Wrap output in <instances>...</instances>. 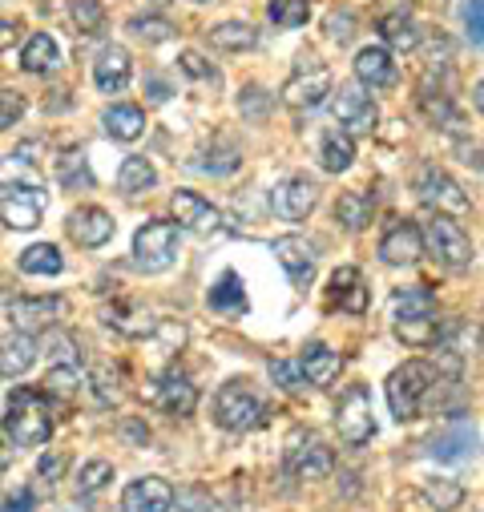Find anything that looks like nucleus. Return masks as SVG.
Here are the masks:
<instances>
[{
    "label": "nucleus",
    "instance_id": "nucleus-55",
    "mask_svg": "<svg viewBox=\"0 0 484 512\" xmlns=\"http://www.w3.org/2000/svg\"><path fill=\"white\" fill-rule=\"evenodd\" d=\"M33 508H37L33 488H17V492L9 496V504H5V512H33Z\"/></svg>",
    "mask_w": 484,
    "mask_h": 512
},
{
    "label": "nucleus",
    "instance_id": "nucleus-25",
    "mask_svg": "<svg viewBox=\"0 0 484 512\" xmlns=\"http://www.w3.org/2000/svg\"><path fill=\"white\" fill-rule=\"evenodd\" d=\"M331 299H335L343 311H351V315L368 311V287H363V279H359L355 267H339V271L331 275Z\"/></svg>",
    "mask_w": 484,
    "mask_h": 512
},
{
    "label": "nucleus",
    "instance_id": "nucleus-58",
    "mask_svg": "<svg viewBox=\"0 0 484 512\" xmlns=\"http://www.w3.org/2000/svg\"><path fill=\"white\" fill-rule=\"evenodd\" d=\"M146 89H150V101H166V97H170L166 81H158V77H150V85H146Z\"/></svg>",
    "mask_w": 484,
    "mask_h": 512
},
{
    "label": "nucleus",
    "instance_id": "nucleus-19",
    "mask_svg": "<svg viewBox=\"0 0 484 512\" xmlns=\"http://www.w3.org/2000/svg\"><path fill=\"white\" fill-rule=\"evenodd\" d=\"M130 73H134V61L121 45H105L93 61V81L101 93H121L130 85Z\"/></svg>",
    "mask_w": 484,
    "mask_h": 512
},
{
    "label": "nucleus",
    "instance_id": "nucleus-15",
    "mask_svg": "<svg viewBox=\"0 0 484 512\" xmlns=\"http://www.w3.org/2000/svg\"><path fill=\"white\" fill-rule=\"evenodd\" d=\"M146 396H150L166 416H190V412L198 408V388H194L186 375H178V371L154 379V388H150Z\"/></svg>",
    "mask_w": 484,
    "mask_h": 512
},
{
    "label": "nucleus",
    "instance_id": "nucleus-57",
    "mask_svg": "<svg viewBox=\"0 0 484 512\" xmlns=\"http://www.w3.org/2000/svg\"><path fill=\"white\" fill-rule=\"evenodd\" d=\"M17 45V25L0 17V49H13Z\"/></svg>",
    "mask_w": 484,
    "mask_h": 512
},
{
    "label": "nucleus",
    "instance_id": "nucleus-13",
    "mask_svg": "<svg viewBox=\"0 0 484 512\" xmlns=\"http://www.w3.org/2000/svg\"><path fill=\"white\" fill-rule=\"evenodd\" d=\"M61 315H65V299L61 295H37V299H13L9 303V319L17 323V331H49V327H57L61 323Z\"/></svg>",
    "mask_w": 484,
    "mask_h": 512
},
{
    "label": "nucleus",
    "instance_id": "nucleus-47",
    "mask_svg": "<svg viewBox=\"0 0 484 512\" xmlns=\"http://www.w3.org/2000/svg\"><path fill=\"white\" fill-rule=\"evenodd\" d=\"M271 379L279 383L283 392H291V396L303 392V383H307L303 371H299V363H291V359H271Z\"/></svg>",
    "mask_w": 484,
    "mask_h": 512
},
{
    "label": "nucleus",
    "instance_id": "nucleus-3",
    "mask_svg": "<svg viewBox=\"0 0 484 512\" xmlns=\"http://www.w3.org/2000/svg\"><path fill=\"white\" fill-rule=\"evenodd\" d=\"M178 222H166V218H154L146 222L138 234H134V267L146 271V275H158L166 267H174L178 259Z\"/></svg>",
    "mask_w": 484,
    "mask_h": 512
},
{
    "label": "nucleus",
    "instance_id": "nucleus-48",
    "mask_svg": "<svg viewBox=\"0 0 484 512\" xmlns=\"http://www.w3.org/2000/svg\"><path fill=\"white\" fill-rule=\"evenodd\" d=\"M428 500H432L436 512H448V508H456L464 500V488L452 484V480H436V484H428Z\"/></svg>",
    "mask_w": 484,
    "mask_h": 512
},
{
    "label": "nucleus",
    "instance_id": "nucleus-30",
    "mask_svg": "<svg viewBox=\"0 0 484 512\" xmlns=\"http://www.w3.org/2000/svg\"><path fill=\"white\" fill-rule=\"evenodd\" d=\"M57 61H61V49H57V41H53L49 33L29 37V45H25V53H21V69H25V73H53Z\"/></svg>",
    "mask_w": 484,
    "mask_h": 512
},
{
    "label": "nucleus",
    "instance_id": "nucleus-7",
    "mask_svg": "<svg viewBox=\"0 0 484 512\" xmlns=\"http://www.w3.org/2000/svg\"><path fill=\"white\" fill-rule=\"evenodd\" d=\"M416 198H420L424 206H432L436 214H448V218H456V214L468 210V194L460 190V182L448 178V174L436 170V166H424V170L416 174Z\"/></svg>",
    "mask_w": 484,
    "mask_h": 512
},
{
    "label": "nucleus",
    "instance_id": "nucleus-28",
    "mask_svg": "<svg viewBox=\"0 0 484 512\" xmlns=\"http://www.w3.org/2000/svg\"><path fill=\"white\" fill-rule=\"evenodd\" d=\"M105 323L113 327V331H121V335H130V339H142V335H154V315L150 311H142V307H134V303H117V307H109L105 311Z\"/></svg>",
    "mask_w": 484,
    "mask_h": 512
},
{
    "label": "nucleus",
    "instance_id": "nucleus-23",
    "mask_svg": "<svg viewBox=\"0 0 484 512\" xmlns=\"http://www.w3.org/2000/svg\"><path fill=\"white\" fill-rule=\"evenodd\" d=\"M355 77H359V85L392 89L396 85V61H392V53L380 49V45H368V49L355 57Z\"/></svg>",
    "mask_w": 484,
    "mask_h": 512
},
{
    "label": "nucleus",
    "instance_id": "nucleus-4",
    "mask_svg": "<svg viewBox=\"0 0 484 512\" xmlns=\"http://www.w3.org/2000/svg\"><path fill=\"white\" fill-rule=\"evenodd\" d=\"M424 246H428L432 259L444 263L448 271H464V267L472 263V242H468V234L460 230V222L448 218V214H436V218L424 226Z\"/></svg>",
    "mask_w": 484,
    "mask_h": 512
},
{
    "label": "nucleus",
    "instance_id": "nucleus-6",
    "mask_svg": "<svg viewBox=\"0 0 484 512\" xmlns=\"http://www.w3.org/2000/svg\"><path fill=\"white\" fill-rule=\"evenodd\" d=\"M335 428L343 436V444L359 448V444H368L376 436V416H372V396L363 383H355V388L343 392L339 408H335Z\"/></svg>",
    "mask_w": 484,
    "mask_h": 512
},
{
    "label": "nucleus",
    "instance_id": "nucleus-60",
    "mask_svg": "<svg viewBox=\"0 0 484 512\" xmlns=\"http://www.w3.org/2000/svg\"><path fill=\"white\" fill-rule=\"evenodd\" d=\"M158 5H166V0H158Z\"/></svg>",
    "mask_w": 484,
    "mask_h": 512
},
{
    "label": "nucleus",
    "instance_id": "nucleus-8",
    "mask_svg": "<svg viewBox=\"0 0 484 512\" xmlns=\"http://www.w3.org/2000/svg\"><path fill=\"white\" fill-rule=\"evenodd\" d=\"M335 121L347 138H359V134H372L376 121H380V109L376 101L363 93V85H339L335 93Z\"/></svg>",
    "mask_w": 484,
    "mask_h": 512
},
{
    "label": "nucleus",
    "instance_id": "nucleus-53",
    "mask_svg": "<svg viewBox=\"0 0 484 512\" xmlns=\"http://www.w3.org/2000/svg\"><path fill=\"white\" fill-rule=\"evenodd\" d=\"M355 25V17L351 13H331V21H327V33H331V41H339V45H347L351 41V29Z\"/></svg>",
    "mask_w": 484,
    "mask_h": 512
},
{
    "label": "nucleus",
    "instance_id": "nucleus-38",
    "mask_svg": "<svg viewBox=\"0 0 484 512\" xmlns=\"http://www.w3.org/2000/svg\"><path fill=\"white\" fill-rule=\"evenodd\" d=\"M57 182L69 186V190H89L93 186V174H89V162L81 150H65L57 158Z\"/></svg>",
    "mask_w": 484,
    "mask_h": 512
},
{
    "label": "nucleus",
    "instance_id": "nucleus-20",
    "mask_svg": "<svg viewBox=\"0 0 484 512\" xmlns=\"http://www.w3.org/2000/svg\"><path fill=\"white\" fill-rule=\"evenodd\" d=\"M380 254H384V263H392V267H412L420 254H424V234H420L412 222H396V226L384 234Z\"/></svg>",
    "mask_w": 484,
    "mask_h": 512
},
{
    "label": "nucleus",
    "instance_id": "nucleus-44",
    "mask_svg": "<svg viewBox=\"0 0 484 512\" xmlns=\"http://www.w3.org/2000/svg\"><path fill=\"white\" fill-rule=\"evenodd\" d=\"M408 315H436V295L428 287H408L396 295V319H408Z\"/></svg>",
    "mask_w": 484,
    "mask_h": 512
},
{
    "label": "nucleus",
    "instance_id": "nucleus-27",
    "mask_svg": "<svg viewBox=\"0 0 484 512\" xmlns=\"http://www.w3.org/2000/svg\"><path fill=\"white\" fill-rule=\"evenodd\" d=\"M101 125L113 142H134L146 134V113L138 105H113V109H105Z\"/></svg>",
    "mask_w": 484,
    "mask_h": 512
},
{
    "label": "nucleus",
    "instance_id": "nucleus-49",
    "mask_svg": "<svg viewBox=\"0 0 484 512\" xmlns=\"http://www.w3.org/2000/svg\"><path fill=\"white\" fill-rule=\"evenodd\" d=\"M238 109H242V117H263L271 109V93L263 85H247L238 97Z\"/></svg>",
    "mask_w": 484,
    "mask_h": 512
},
{
    "label": "nucleus",
    "instance_id": "nucleus-11",
    "mask_svg": "<svg viewBox=\"0 0 484 512\" xmlns=\"http://www.w3.org/2000/svg\"><path fill=\"white\" fill-rule=\"evenodd\" d=\"M480 448V436H476V424L472 420H448L432 440H428V456L444 460V464H460V460H472Z\"/></svg>",
    "mask_w": 484,
    "mask_h": 512
},
{
    "label": "nucleus",
    "instance_id": "nucleus-9",
    "mask_svg": "<svg viewBox=\"0 0 484 512\" xmlns=\"http://www.w3.org/2000/svg\"><path fill=\"white\" fill-rule=\"evenodd\" d=\"M327 93H331V73H327L323 65H315L311 57H303V65L295 69V77L283 85V101H287L295 113L319 109Z\"/></svg>",
    "mask_w": 484,
    "mask_h": 512
},
{
    "label": "nucleus",
    "instance_id": "nucleus-10",
    "mask_svg": "<svg viewBox=\"0 0 484 512\" xmlns=\"http://www.w3.org/2000/svg\"><path fill=\"white\" fill-rule=\"evenodd\" d=\"M45 214V194L41 186H0V218L13 230H33L41 226Z\"/></svg>",
    "mask_w": 484,
    "mask_h": 512
},
{
    "label": "nucleus",
    "instance_id": "nucleus-16",
    "mask_svg": "<svg viewBox=\"0 0 484 512\" xmlns=\"http://www.w3.org/2000/svg\"><path fill=\"white\" fill-rule=\"evenodd\" d=\"M275 259L283 263V271L291 275V283H295L299 291L311 287V279H315V246H311L307 238H299V234L279 238V242H275Z\"/></svg>",
    "mask_w": 484,
    "mask_h": 512
},
{
    "label": "nucleus",
    "instance_id": "nucleus-14",
    "mask_svg": "<svg viewBox=\"0 0 484 512\" xmlns=\"http://www.w3.org/2000/svg\"><path fill=\"white\" fill-rule=\"evenodd\" d=\"M174 222H178V230H190V234H214L218 226H222V214L202 198V194H194V190H178L174 194Z\"/></svg>",
    "mask_w": 484,
    "mask_h": 512
},
{
    "label": "nucleus",
    "instance_id": "nucleus-42",
    "mask_svg": "<svg viewBox=\"0 0 484 512\" xmlns=\"http://www.w3.org/2000/svg\"><path fill=\"white\" fill-rule=\"evenodd\" d=\"M69 17H73L81 37H97L105 29V9L97 0H69Z\"/></svg>",
    "mask_w": 484,
    "mask_h": 512
},
{
    "label": "nucleus",
    "instance_id": "nucleus-33",
    "mask_svg": "<svg viewBox=\"0 0 484 512\" xmlns=\"http://www.w3.org/2000/svg\"><path fill=\"white\" fill-rule=\"evenodd\" d=\"M396 335L408 343V347H432L440 339V319L436 315H408V319H396Z\"/></svg>",
    "mask_w": 484,
    "mask_h": 512
},
{
    "label": "nucleus",
    "instance_id": "nucleus-29",
    "mask_svg": "<svg viewBox=\"0 0 484 512\" xmlns=\"http://www.w3.org/2000/svg\"><path fill=\"white\" fill-rule=\"evenodd\" d=\"M372 206H376V198L368 190H347L335 202V222H343V230H363L372 222Z\"/></svg>",
    "mask_w": 484,
    "mask_h": 512
},
{
    "label": "nucleus",
    "instance_id": "nucleus-32",
    "mask_svg": "<svg viewBox=\"0 0 484 512\" xmlns=\"http://www.w3.org/2000/svg\"><path fill=\"white\" fill-rule=\"evenodd\" d=\"M154 182H158V170L146 158H126L117 170V190L121 194H146V190H154Z\"/></svg>",
    "mask_w": 484,
    "mask_h": 512
},
{
    "label": "nucleus",
    "instance_id": "nucleus-46",
    "mask_svg": "<svg viewBox=\"0 0 484 512\" xmlns=\"http://www.w3.org/2000/svg\"><path fill=\"white\" fill-rule=\"evenodd\" d=\"M130 33L142 37V41H170L174 37V25L166 17H134L130 21Z\"/></svg>",
    "mask_w": 484,
    "mask_h": 512
},
{
    "label": "nucleus",
    "instance_id": "nucleus-2",
    "mask_svg": "<svg viewBox=\"0 0 484 512\" xmlns=\"http://www.w3.org/2000/svg\"><path fill=\"white\" fill-rule=\"evenodd\" d=\"M436 375H440L436 363H424V359H412V363H404V367H396L388 375V408H392V416L400 424L420 412V404H424L428 388L436 383Z\"/></svg>",
    "mask_w": 484,
    "mask_h": 512
},
{
    "label": "nucleus",
    "instance_id": "nucleus-51",
    "mask_svg": "<svg viewBox=\"0 0 484 512\" xmlns=\"http://www.w3.org/2000/svg\"><path fill=\"white\" fill-rule=\"evenodd\" d=\"M464 29L472 45H484V0H464Z\"/></svg>",
    "mask_w": 484,
    "mask_h": 512
},
{
    "label": "nucleus",
    "instance_id": "nucleus-41",
    "mask_svg": "<svg viewBox=\"0 0 484 512\" xmlns=\"http://www.w3.org/2000/svg\"><path fill=\"white\" fill-rule=\"evenodd\" d=\"M238 162H242V150L234 142H214L210 150H202L198 170H206V174H230V170H238Z\"/></svg>",
    "mask_w": 484,
    "mask_h": 512
},
{
    "label": "nucleus",
    "instance_id": "nucleus-12",
    "mask_svg": "<svg viewBox=\"0 0 484 512\" xmlns=\"http://www.w3.org/2000/svg\"><path fill=\"white\" fill-rule=\"evenodd\" d=\"M315 202H319V186H315L307 174H295V178H287V182H279V186L271 190V210H275L279 218H287V222L307 218V214L315 210Z\"/></svg>",
    "mask_w": 484,
    "mask_h": 512
},
{
    "label": "nucleus",
    "instance_id": "nucleus-17",
    "mask_svg": "<svg viewBox=\"0 0 484 512\" xmlns=\"http://www.w3.org/2000/svg\"><path fill=\"white\" fill-rule=\"evenodd\" d=\"M174 500L178 496H174L170 480H162V476H142V480H134L126 492H121L126 512H170Z\"/></svg>",
    "mask_w": 484,
    "mask_h": 512
},
{
    "label": "nucleus",
    "instance_id": "nucleus-40",
    "mask_svg": "<svg viewBox=\"0 0 484 512\" xmlns=\"http://www.w3.org/2000/svg\"><path fill=\"white\" fill-rule=\"evenodd\" d=\"M81 383H85V375H81L77 363H57V367L45 375V392H49V396H61V400H73V396L81 392Z\"/></svg>",
    "mask_w": 484,
    "mask_h": 512
},
{
    "label": "nucleus",
    "instance_id": "nucleus-56",
    "mask_svg": "<svg viewBox=\"0 0 484 512\" xmlns=\"http://www.w3.org/2000/svg\"><path fill=\"white\" fill-rule=\"evenodd\" d=\"M37 472H41L45 480H57V476L65 472V456H41V464H37Z\"/></svg>",
    "mask_w": 484,
    "mask_h": 512
},
{
    "label": "nucleus",
    "instance_id": "nucleus-36",
    "mask_svg": "<svg viewBox=\"0 0 484 512\" xmlns=\"http://www.w3.org/2000/svg\"><path fill=\"white\" fill-rule=\"evenodd\" d=\"M61 267H65L61 250L49 246V242H37V246H29V250L21 254V271H25V275H61Z\"/></svg>",
    "mask_w": 484,
    "mask_h": 512
},
{
    "label": "nucleus",
    "instance_id": "nucleus-21",
    "mask_svg": "<svg viewBox=\"0 0 484 512\" xmlns=\"http://www.w3.org/2000/svg\"><path fill=\"white\" fill-rule=\"evenodd\" d=\"M69 234H73V242L97 250V246H105L113 238V218L101 206H81V210L69 214Z\"/></svg>",
    "mask_w": 484,
    "mask_h": 512
},
{
    "label": "nucleus",
    "instance_id": "nucleus-1",
    "mask_svg": "<svg viewBox=\"0 0 484 512\" xmlns=\"http://www.w3.org/2000/svg\"><path fill=\"white\" fill-rule=\"evenodd\" d=\"M5 436L17 448H41L53 436V416L41 392L33 388H17L9 396V416H5Z\"/></svg>",
    "mask_w": 484,
    "mask_h": 512
},
{
    "label": "nucleus",
    "instance_id": "nucleus-35",
    "mask_svg": "<svg viewBox=\"0 0 484 512\" xmlns=\"http://www.w3.org/2000/svg\"><path fill=\"white\" fill-rule=\"evenodd\" d=\"M380 37H384L396 53H412V49L420 45V33H416L412 17H404V13H388V17L380 21Z\"/></svg>",
    "mask_w": 484,
    "mask_h": 512
},
{
    "label": "nucleus",
    "instance_id": "nucleus-52",
    "mask_svg": "<svg viewBox=\"0 0 484 512\" xmlns=\"http://www.w3.org/2000/svg\"><path fill=\"white\" fill-rule=\"evenodd\" d=\"M178 65H182V73H190L194 81H206V85H218V69H214L210 61H202L198 53H182V57H178Z\"/></svg>",
    "mask_w": 484,
    "mask_h": 512
},
{
    "label": "nucleus",
    "instance_id": "nucleus-24",
    "mask_svg": "<svg viewBox=\"0 0 484 512\" xmlns=\"http://www.w3.org/2000/svg\"><path fill=\"white\" fill-rule=\"evenodd\" d=\"M339 367H343V359H339L327 343H307L303 355H299V371H303L307 383H315V388L331 383V379L339 375Z\"/></svg>",
    "mask_w": 484,
    "mask_h": 512
},
{
    "label": "nucleus",
    "instance_id": "nucleus-39",
    "mask_svg": "<svg viewBox=\"0 0 484 512\" xmlns=\"http://www.w3.org/2000/svg\"><path fill=\"white\" fill-rule=\"evenodd\" d=\"M13 182H17V186H41V174H37L29 150L9 154L5 162H0V186H13Z\"/></svg>",
    "mask_w": 484,
    "mask_h": 512
},
{
    "label": "nucleus",
    "instance_id": "nucleus-31",
    "mask_svg": "<svg viewBox=\"0 0 484 512\" xmlns=\"http://www.w3.org/2000/svg\"><path fill=\"white\" fill-rule=\"evenodd\" d=\"M210 307L222 315H242L247 311V291H242V279L234 271H226L218 279V287H210Z\"/></svg>",
    "mask_w": 484,
    "mask_h": 512
},
{
    "label": "nucleus",
    "instance_id": "nucleus-26",
    "mask_svg": "<svg viewBox=\"0 0 484 512\" xmlns=\"http://www.w3.org/2000/svg\"><path fill=\"white\" fill-rule=\"evenodd\" d=\"M420 109L428 113V121L436 125V130H444V134H452V138H460L468 125H464V113L448 101V93H432V89H424L420 93Z\"/></svg>",
    "mask_w": 484,
    "mask_h": 512
},
{
    "label": "nucleus",
    "instance_id": "nucleus-45",
    "mask_svg": "<svg viewBox=\"0 0 484 512\" xmlns=\"http://www.w3.org/2000/svg\"><path fill=\"white\" fill-rule=\"evenodd\" d=\"M109 480H113V464H109V460H93V464L81 468V476H77V492H81V496H93V492H101Z\"/></svg>",
    "mask_w": 484,
    "mask_h": 512
},
{
    "label": "nucleus",
    "instance_id": "nucleus-5",
    "mask_svg": "<svg viewBox=\"0 0 484 512\" xmlns=\"http://www.w3.org/2000/svg\"><path fill=\"white\" fill-rule=\"evenodd\" d=\"M214 420L226 428V432H251L267 420V408L259 404V396L242 383H226L214 400Z\"/></svg>",
    "mask_w": 484,
    "mask_h": 512
},
{
    "label": "nucleus",
    "instance_id": "nucleus-37",
    "mask_svg": "<svg viewBox=\"0 0 484 512\" xmlns=\"http://www.w3.org/2000/svg\"><path fill=\"white\" fill-rule=\"evenodd\" d=\"M319 158H323L327 174H343L351 166V158H355V146H351V138L343 130H331V134H323V154Z\"/></svg>",
    "mask_w": 484,
    "mask_h": 512
},
{
    "label": "nucleus",
    "instance_id": "nucleus-18",
    "mask_svg": "<svg viewBox=\"0 0 484 512\" xmlns=\"http://www.w3.org/2000/svg\"><path fill=\"white\" fill-rule=\"evenodd\" d=\"M287 468L295 480H323L331 472V452L315 436H295V444L287 448Z\"/></svg>",
    "mask_w": 484,
    "mask_h": 512
},
{
    "label": "nucleus",
    "instance_id": "nucleus-22",
    "mask_svg": "<svg viewBox=\"0 0 484 512\" xmlns=\"http://www.w3.org/2000/svg\"><path fill=\"white\" fill-rule=\"evenodd\" d=\"M33 363H37V343H33V335H25V331L0 335V375L17 379V375H25Z\"/></svg>",
    "mask_w": 484,
    "mask_h": 512
},
{
    "label": "nucleus",
    "instance_id": "nucleus-34",
    "mask_svg": "<svg viewBox=\"0 0 484 512\" xmlns=\"http://www.w3.org/2000/svg\"><path fill=\"white\" fill-rule=\"evenodd\" d=\"M259 41V33L247 25V21H226V25H214L210 29V45L214 49H226V53H242Z\"/></svg>",
    "mask_w": 484,
    "mask_h": 512
},
{
    "label": "nucleus",
    "instance_id": "nucleus-50",
    "mask_svg": "<svg viewBox=\"0 0 484 512\" xmlns=\"http://www.w3.org/2000/svg\"><path fill=\"white\" fill-rule=\"evenodd\" d=\"M21 117H25V97L13 89H0V130H13Z\"/></svg>",
    "mask_w": 484,
    "mask_h": 512
},
{
    "label": "nucleus",
    "instance_id": "nucleus-59",
    "mask_svg": "<svg viewBox=\"0 0 484 512\" xmlns=\"http://www.w3.org/2000/svg\"><path fill=\"white\" fill-rule=\"evenodd\" d=\"M472 101H476V109H480V113H484V81H480V85H476V93H472Z\"/></svg>",
    "mask_w": 484,
    "mask_h": 512
},
{
    "label": "nucleus",
    "instance_id": "nucleus-54",
    "mask_svg": "<svg viewBox=\"0 0 484 512\" xmlns=\"http://www.w3.org/2000/svg\"><path fill=\"white\" fill-rule=\"evenodd\" d=\"M93 388H97V400L101 404H117V383H113V375L105 367L93 371Z\"/></svg>",
    "mask_w": 484,
    "mask_h": 512
},
{
    "label": "nucleus",
    "instance_id": "nucleus-43",
    "mask_svg": "<svg viewBox=\"0 0 484 512\" xmlns=\"http://www.w3.org/2000/svg\"><path fill=\"white\" fill-rule=\"evenodd\" d=\"M267 13H271V21L279 29H299L311 17V0H271Z\"/></svg>",
    "mask_w": 484,
    "mask_h": 512
}]
</instances>
